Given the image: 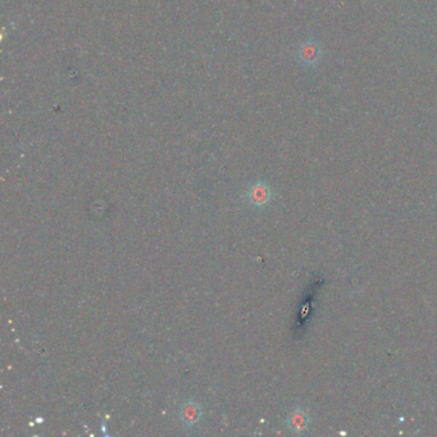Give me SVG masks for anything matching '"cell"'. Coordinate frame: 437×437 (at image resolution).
<instances>
[{
  "label": "cell",
  "mask_w": 437,
  "mask_h": 437,
  "mask_svg": "<svg viewBox=\"0 0 437 437\" xmlns=\"http://www.w3.org/2000/svg\"><path fill=\"white\" fill-rule=\"evenodd\" d=\"M322 58H323V48L317 40L308 39L299 45L297 51V60L303 67H318Z\"/></svg>",
  "instance_id": "6da1fadb"
},
{
  "label": "cell",
  "mask_w": 437,
  "mask_h": 437,
  "mask_svg": "<svg viewBox=\"0 0 437 437\" xmlns=\"http://www.w3.org/2000/svg\"><path fill=\"white\" fill-rule=\"evenodd\" d=\"M272 196L274 193L271 186L263 181H258L248 189L244 198L248 204H250L253 207L260 208L269 204V201H272Z\"/></svg>",
  "instance_id": "7a4b0ae2"
},
{
  "label": "cell",
  "mask_w": 437,
  "mask_h": 437,
  "mask_svg": "<svg viewBox=\"0 0 437 437\" xmlns=\"http://www.w3.org/2000/svg\"><path fill=\"white\" fill-rule=\"evenodd\" d=\"M311 415H308L302 408H297L293 413H290L286 424L288 429L295 433H302L309 429L311 426Z\"/></svg>",
  "instance_id": "3957f363"
},
{
  "label": "cell",
  "mask_w": 437,
  "mask_h": 437,
  "mask_svg": "<svg viewBox=\"0 0 437 437\" xmlns=\"http://www.w3.org/2000/svg\"><path fill=\"white\" fill-rule=\"evenodd\" d=\"M178 418L185 427H193L201 421V408L195 401H186L178 412Z\"/></svg>",
  "instance_id": "277c9868"
}]
</instances>
